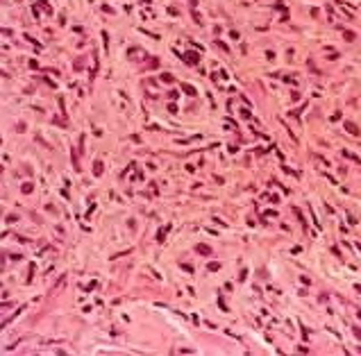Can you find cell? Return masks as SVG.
Segmentation results:
<instances>
[{
	"instance_id": "cell-2",
	"label": "cell",
	"mask_w": 361,
	"mask_h": 356,
	"mask_svg": "<svg viewBox=\"0 0 361 356\" xmlns=\"http://www.w3.org/2000/svg\"><path fill=\"white\" fill-rule=\"evenodd\" d=\"M198 252H202V254H209V247H207V245H198Z\"/></svg>"
},
{
	"instance_id": "cell-1",
	"label": "cell",
	"mask_w": 361,
	"mask_h": 356,
	"mask_svg": "<svg viewBox=\"0 0 361 356\" xmlns=\"http://www.w3.org/2000/svg\"><path fill=\"white\" fill-rule=\"evenodd\" d=\"M345 127H347V132H350V134H357V127H354L352 123H347V125H345Z\"/></svg>"
}]
</instances>
